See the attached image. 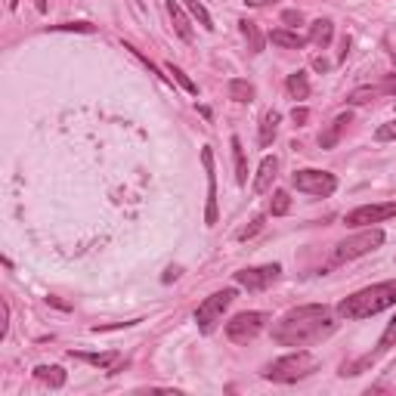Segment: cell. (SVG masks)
<instances>
[{
    "label": "cell",
    "mask_w": 396,
    "mask_h": 396,
    "mask_svg": "<svg viewBox=\"0 0 396 396\" xmlns=\"http://www.w3.org/2000/svg\"><path fill=\"white\" fill-rule=\"evenodd\" d=\"M71 359H81V362H90V366L96 368H105L109 375H115V366L118 359H121V353H115V350H109V353H81V350H71Z\"/></svg>",
    "instance_id": "7c38bea8"
},
{
    "label": "cell",
    "mask_w": 396,
    "mask_h": 396,
    "mask_svg": "<svg viewBox=\"0 0 396 396\" xmlns=\"http://www.w3.org/2000/svg\"><path fill=\"white\" fill-rule=\"evenodd\" d=\"M375 140H378V143L396 140V118H393V121H387V124H381V127L375 130Z\"/></svg>",
    "instance_id": "83f0119b"
},
{
    "label": "cell",
    "mask_w": 396,
    "mask_h": 396,
    "mask_svg": "<svg viewBox=\"0 0 396 396\" xmlns=\"http://www.w3.org/2000/svg\"><path fill=\"white\" fill-rule=\"evenodd\" d=\"M350 121H353V115H350V111H341V115L334 118L332 124H328V130H325V134L319 136V146H322V149H334V146H338L341 134H344V127H347Z\"/></svg>",
    "instance_id": "4fadbf2b"
},
{
    "label": "cell",
    "mask_w": 396,
    "mask_h": 396,
    "mask_svg": "<svg viewBox=\"0 0 396 396\" xmlns=\"http://www.w3.org/2000/svg\"><path fill=\"white\" fill-rule=\"evenodd\" d=\"M279 276H282L279 263H267V267L239 269V273H235V282H239L242 288H248V291H263V288H269L276 279H279Z\"/></svg>",
    "instance_id": "9c48e42d"
},
{
    "label": "cell",
    "mask_w": 396,
    "mask_h": 396,
    "mask_svg": "<svg viewBox=\"0 0 396 396\" xmlns=\"http://www.w3.org/2000/svg\"><path fill=\"white\" fill-rule=\"evenodd\" d=\"M229 99H233V102H254V84L242 81V78H233V81H229Z\"/></svg>",
    "instance_id": "ffe728a7"
},
{
    "label": "cell",
    "mask_w": 396,
    "mask_h": 396,
    "mask_svg": "<svg viewBox=\"0 0 396 396\" xmlns=\"http://www.w3.org/2000/svg\"><path fill=\"white\" fill-rule=\"evenodd\" d=\"M393 62H396V53H393Z\"/></svg>",
    "instance_id": "f35d334b"
},
{
    "label": "cell",
    "mask_w": 396,
    "mask_h": 396,
    "mask_svg": "<svg viewBox=\"0 0 396 396\" xmlns=\"http://www.w3.org/2000/svg\"><path fill=\"white\" fill-rule=\"evenodd\" d=\"M229 146H233V158H235V183L245 186V183H248V164H245V149H242V140H239V136H233Z\"/></svg>",
    "instance_id": "d6986e66"
},
{
    "label": "cell",
    "mask_w": 396,
    "mask_h": 396,
    "mask_svg": "<svg viewBox=\"0 0 396 396\" xmlns=\"http://www.w3.org/2000/svg\"><path fill=\"white\" fill-rule=\"evenodd\" d=\"M378 87H381V96H384V93H390V96H396V75H390V78H384V81H381V84H378Z\"/></svg>",
    "instance_id": "4dcf8cb0"
},
{
    "label": "cell",
    "mask_w": 396,
    "mask_h": 396,
    "mask_svg": "<svg viewBox=\"0 0 396 396\" xmlns=\"http://www.w3.org/2000/svg\"><path fill=\"white\" fill-rule=\"evenodd\" d=\"M332 35H334V25L328 22V19H316V22L309 25V44H316V47H322V50L332 44Z\"/></svg>",
    "instance_id": "2e32d148"
},
{
    "label": "cell",
    "mask_w": 396,
    "mask_h": 396,
    "mask_svg": "<svg viewBox=\"0 0 396 396\" xmlns=\"http://www.w3.org/2000/svg\"><path fill=\"white\" fill-rule=\"evenodd\" d=\"M53 31H84V35H93V25L87 22H62V25H53Z\"/></svg>",
    "instance_id": "f1b7e54d"
},
{
    "label": "cell",
    "mask_w": 396,
    "mask_h": 396,
    "mask_svg": "<svg viewBox=\"0 0 396 396\" xmlns=\"http://www.w3.org/2000/svg\"><path fill=\"white\" fill-rule=\"evenodd\" d=\"M6 6H10V10H16V6H19V0H6Z\"/></svg>",
    "instance_id": "74e56055"
},
{
    "label": "cell",
    "mask_w": 396,
    "mask_h": 396,
    "mask_svg": "<svg viewBox=\"0 0 396 396\" xmlns=\"http://www.w3.org/2000/svg\"><path fill=\"white\" fill-rule=\"evenodd\" d=\"M35 6H37V12H47V0H35Z\"/></svg>",
    "instance_id": "8d00e7d4"
},
{
    "label": "cell",
    "mask_w": 396,
    "mask_h": 396,
    "mask_svg": "<svg viewBox=\"0 0 396 396\" xmlns=\"http://www.w3.org/2000/svg\"><path fill=\"white\" fill-rule=\"evenodd\" d=\"M276 170H279V158L267 155L260 161V168H257V177H254V183H251V192H254V195L267 192V189L273 186V180H276Z\"/></svg>",
    "instance_id": "8fae6325"
},
{
    "label": "cell",
    "mask_w": 396,
    "mask_h": 396,
    "mask_svg": "<svg viewBox=\"0 0 396 396\" xmlns=\"http://www.w3.org/2000/svg\"><path fill=\"white\" fill-rule=\"evenodd\" d=\"M396 217V201H387V204H359L353 208L350 214L344 217V223L350 229H359V226H372V223H384Z\"/></svg>",
    "instance_id": "ba28073f"
},
{
    "label": "cell",
    "mask_w": 396,
    "mask_h": 396,
    "mask_svg": "<svg viewBox=\"0 0 396 396\" xmlns=\"http://www.w3.org/2000/svg\"><path fill=\"white\" fill-rule=\"evenodd\" d=\"M267 313H257V309H251V313H239L233 316V319L226 322V338L233 341V344H248V341H254L257 334L267 328Z\"/></svg>",
    "instance_id": "52a82bcc"
},
{
    "label": "cell",
    "mask_w": 396,
    "mask_h": 396,
    "mask_svg": "<svg viewBox=\"0 0 396 396\" xmlns=\"http://www.w3.org/2000/svg\"><path fill=\"white\" fill-rule=\"evenodd\" d=\"M381 245H384V233H381V229H366V233L350 235V239L338 242V245H334L332 260L334 263L356 260V257H362V254H372V251L381 248Z\"/></svg>",
    "instance_id": "5b68a950"
},
{
    "label": "cell",
    "mask_w": 396,
    "mask_h": 396,
    "mask_svg": "<svg viewBox=\"0 0 396 396\" xmlns=\"http://www.w3.org/2000/svg\"><path fill=\"white\" fill-rule=\"evenodd\" d=\"M269 41H273L276 47H285V50H303L309 44V37L294 35V31H285V28H276L273 35H269Z\"/></svg>",
    "instance_id": "9a60e30c"
},
{
    "label": "cell",
    "mask_w": 396,
    "mask_h": 396,
    "mask_svg": "<svg viewBox=\"0 0 396 396\" xmlns=\"http://www.w3.org/2000/svg\"><path fill=\"white\" fill-rule=\"evenodd\" d=\"M375 96H381V87L375 84V87H359V90H353L350 93V102L353 105H362V102H368V99H375Z\"/></svg>",
    "instance_id": "484cf974"
},
{
    "label": "cell",
    "mask_w": 396,
    "mask_h": 396,
    "mask_svg": "<svg viewBox=\"0 0 396 396\" xmlns=\"http://www.w3.org/2000/svg\"><path fill=\"white\" fill-rule=\"evenodd\" d=\"M201 164H204V174H208V210H204V223L217 226L220 210H217V174H214V152H210V146L201 149Z\"/></svg>",
    "instance_id": "30bf717a"
},
{
    "label": "cell",
    "mask_w": 396,
    "mask_h": 396,
    "mask_svg": "<svg viewBox=\"0 0 396 396\" xmlns=\"http://www.w3.org/2000/svg\"><path fill=\"white\" fill-rule=\"evenodd\" d=\"M35 378L44 381V384H50L53 390L65 387V372H62L59 366H37V368H35Z\"/></svg>",
    "instance_id": "e0dca14e"
},
{
    "label": "cell",
    "mask_w": 396,
    "mask_h": 396,
    "mask_svg": "<svg viewBox=\"0 0 396 396\" xmlns=\"http://www.w3.org/2000/svg\"><path fill=\"white\" fill-rule=\"evenodd\" d=\"M393 303H396V279L378 282V285H368L362 291L344 297L338 303V316L341 319H368V316H378L384 309H390Z\"/></svg>",
    "instance_id": "7a4b0ae2"
},
{
    "label": "cell",
    "mask_w": 396,
    "mask_h": 396,
    "mask_svg": "<svg viewBox=\"0 0 396 396\" xmlns=\"http://www.w3.org/2000/svg\"><path fill=\"white\" fill-rule=\"evenodd\" d=\"M338 322L334 313L325 303H307V307L288 309L279 322L273 325V341L282 347H294V350H307L319 341H325L328 334H334Z\"/></svg>",
    "instance_id": "6da1fadb"
},
{
    "label": "cell",
    "mask_w": 396,
    "mask_h": 396,
    "mask_svg": "<svg viewBox=\"0 0 396 396\" xmlns=\"http://www.w3.org/2000/svg\"><path fill=\"white\" fill-rule=\"evenodd\" d=\"M396 347V316L390 319V325L384 328V334H381V341H378V350H390Z\"/></svg>",
    "instance_id": "4316f807"
},
{
    "label": "cell",
    "mask_w": 396,
    "mask_h": 396,
    "mask_svg": "<svg viewBox=\"0 0 396 396\" xmlns=\"http://www.w3.org/2000/svg\"><path fill=\"white\" fill-rule=\"evenodd\" d=\"M164 69H168V75H174V81H177V84H180V87H183V90H186V93H192V96L198 93V87H195V84H192V81H189V78H186V71H183V69H177V65H174V62H168V65H164Z\"/></svg>",
    "instance_id": "cb8c5ba5"
},
{
    "label": "cell",
    "mask_w": 396,
    "mask_h": 396,
    "mask_svg": "<svg viewBox=\"0 0 396 396\" xmlns=\"http://www.w3.org/2000/svg\"><path fill=\"white\" fill-rule=\"evenodd\" d=\"M291 186L303 195H316V198H328L338 189V177L328 174V170H316V168H303L294 170Z\"/></svg>",
    "instance_id": "8992f818"
},
{
    "label": "cell",
    "mask_w": 396,
    "mask_h": 396,
    "mask_svg": "<svg viewBox=\"0 0 396 396\" xmlns=\"http://www.w3.org/2000/svg\"><path fill=\"white\" fill-rule=\"evenodd\" d=\"M168 12H170V19H174V31L189 44V41H192V25H189V19H186V12H183V6L177 3V0H168Z\"/></svg>",
    "instance_id": "5bb4252c"
},
{
    "label": "cell",
    "mask_w": 396,
    "mask_h": 396,
    "mask_svg": "<svg viewBox=\"0 0 396 396\" xmlns=\"http://www.w3.org/2000/svg\"><path fill=\"white\" fill-rule=\"evenodd\" d=\"M291 118H294L297 127H300V124H307V121H309V109H303V105H300V109H294V111H291Z\"/></svg>",
    "instance_id": "1f68e13d"
},
{
    "label": "cell",
    "mask_w": 396,
    "mask_h": 396,
    "mask_svg": "<svg viewBox=\"0 0 396 396\" xmlns=\"http://www.w3.org/2000/svg\"><path fill=\"white\" fill-rule=\"evenodd\" d=\"M288 93L291 99H307L309 96V81H307V71H294V75H288Z\"/></svg>",
    "instance_id": "7402d4cb"
},
{
    "label": "cell",
    "mask_w": 396,
    "mask_h": 396,
    "mask_svg": "<svg viewBox=\"0 0 396 396\" xmlns=\"http://www.w3.org/2000/svg\"><path fill=\"white\" fill-rule=\"evenodd\" d=\"M233 300H235V288H223V291H214L210 297H204V303H198V309H195L198 332L201 334L214 332V325L223 319V313L233 307Z\"/></svg>",
    "instance_id": "277c9868"
},
{
    "label": "cell",
    "mask_w": 396,
    "mask_h": 396,
    "mask_svg": "<svg viewBox=\"0 0 396 396\" xmlns=\"http://www.w3.org/2000/svg\"><path fill=\"white\" fill-rule=\"evenodd\" d=\"M316 368H319V359H316L313 353H307V350H294V353L276 359L263 375H267L269 381H279V384H297V381L309 378Z\"/></svg>",
    "instance_id": "3957f363"
},
{
    "label": "cell",
    "mask_w": 396,
    "mask_h": 396,
    "mask_svg": "<svg viewBox=\"0 0 396 396\" xmlns=\"http://www.w3.org/2000/svg\"><path fill=\"white\" fill-rule=\"evenodd\" d=\"M248 6H269V3H276V0H245Z\"/></svg>",
    "instance_id": "e575fe53"
},
{
    "label": "cell",
    "mask_w": 396,
    "mask_h": 396,
    "mask_svg": "<svg viewBox=\"0 0 396 396\" xmlns=\"http://www.w3.org/2000/svg\"><path fill=\"white\" fill-rule=\"evenodd\" d=\"M239 28H242V35L248 37V47L251 53H263V35H260V28H257V22H251V19H242L239 22Z\"/></svg>",
    "instance_id": "44dd1931"
},
{
    "label": "cell",
    "mask_w": 396,
    "mask_h": 396,
    "mask_svg": "<svg viewBox=\"0 0 396 396\" xmlns=\"http://www.w3.org/2000/svg\"><path fill=\"white\" fill-rule=\"evenodd\" d=\"M288 208H291V198H288L285 189H276L273 192V217H282V214H288Z\"/></svg>",
    "instance_id": "d4e9b609"
},
{
    "label": "cell",
    "mask_w": 396,
    "mask_h": 396,
    "mask_svg": "<svg viewBox=\"0 0 396 396\" xmlns=\"http://www.w3.org/2000/svg\"><path fill=\"white\" fill-rule=\"evenodd\" d=\"M313 65H316V69H319V71H328V69H332V65H328V62H325V59H316V62H313Z\"/></svg>",
    "instance_id": "d590c367"
},
{
    "label": "cell",
    "mask_w": 396,
    "mask_h": 396,
    "mask_svg": "<svg viewBox=\"0 0 396 396\" xmlns=\"http://www.w3.org/2000/svg\"><path fill=\"white\" fill-rule=\"evenodd\" d=\"M180 3L186 6L189 12H192V19H198V25H201V28L214 31V19H210V12L204 10V3H201V0H180Z\"/></svg>",
    "instance_id": "603a6c76"
},
{
    "label": "cell",
    "mask_w": 396,
    "mask_h": 396,
    "mask_svg": "<svg viewBox=\"0 0 396 396\" xmlns=\"http://www.w3.org/2000/svg\"><path fill=\"white\" fill-rule=\"evenodd\" d=\"M260 226H263V217H257V220L251 223L248 229H242V233H239V239H251V235H254V233H257V229H260Z\"/></svg>",
    "instance_id": "d6a6232c"
},
{
    "label": "cell",
    "mask_w": 396,
    "mask_h": 396,
    "mask_svg": "<svg viewBox=\"0 0 396 396\" xmlns=\"http://www.w3.org/2000/svg\"><path fill=\"white\" fill-rule=\"evenodd\" d=\"M282 22H285V25H291V28H297V25L303 22L300 10H285V12H282Z\"/></svg>",
    "instance_id": "f546056e"
},
{
    "label": "cell",
    "mask_w": 396,
    "mask_h": 396,
    "mask_svg": "<svg viewBox=\"0 0 396 396\" xmlns=\"http://www.w3.org/2000/svg\"><path fill=\"white\" fill-rule=\"evenodd\" d=\"M3 319H10V303H3ZM0 338H6V322H3V328H0Z\"/></svg>",
    "instance_id": "836d02e7"
},
{
    "label": "cell",
    "mask_w": 396,
    "mask_h": 396,
    "mask_svg": "<svg viewBox=\"0 0 396 396\" xmlns=\"http://www.w3.org/2000/svg\"><path fill=\"white\" fill-rule=\"evenodd\" d=\"M279 121H282L279 111H267V115H263V124H260V146H263V149L273 146L276 130H279Z\"/></svg>",
    "instance_id": "ac0fdd59"
}]
</instances>
